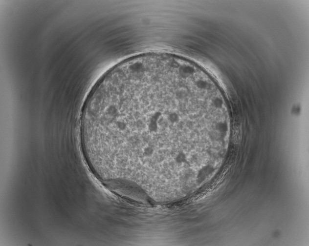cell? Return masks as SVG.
Returning a JSON list of instances; mask_svg holds the SVG:
<instances>
[{"instance_id": "cell-1", "label": "cell", "mask_w": 309, "mask_h": 246, "mask_svg": "<svg viewBox=\"0 0 309 246\" xmlns=\"http://www.w3.org/2000/svg\"><path fill=\"white\" fill-rule=\"evenodd\" d=\"M213 128L204 84L190 65L148 55L110 70L88 97L81 143L95 172L115 184L173 186L196 172L200 136Z\"/></svg>"}]
</instances>
